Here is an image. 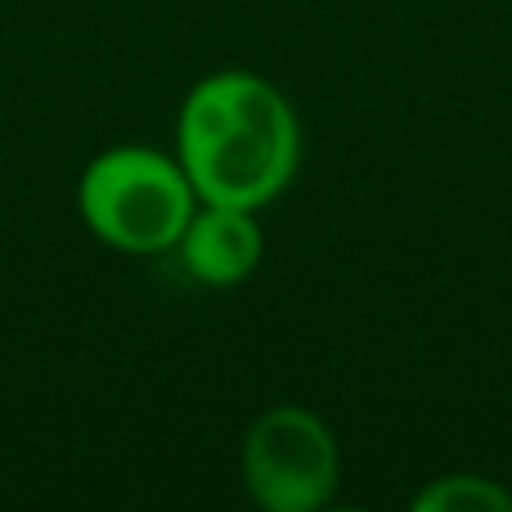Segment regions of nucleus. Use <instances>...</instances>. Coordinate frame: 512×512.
<instances>
[{
	"label": "nucleus",
	"instance_id": "2",
	"mask_svg": "<svg viewBox=\"0 0 512 512\" xmlns=\"http://www.w3.org/2000/svg\"><path fill=\"white\" fill-rule=\"evenodd\" d=\"M77 212L104 248L126 256L171 252L198 212L180 158L144 144H113L95 153L77 180Z\"/></svg>",
	"mask_w": 512,
	"mask_h": 512
},
{
	"label": "nucleus",
	"instance_id": "5",
	"mask_svg": "<svg viewBox=\"0 0 512 512\" xmlns=\"http://www.w3.org/2000/svg\"><path fill=\"white\" fill-rule=\"evenodd\" d=\"M414 512H512L508 486L477 472H450L414 495Z\"/></svg>",
	"mask_w": 512,
	"mask_h": 512
},
{
	"label": "nucleus",
	"instance_id": "1",
	"mask_svg": "<svg viewBox=\"0 0 512 512\" xmlns=\"http://www.w3.org/2000/svg\"><path fill=\"white\" fill-rule=\"evenodd\" d=\"M176 158L198 203L261 212L297 176L301 122L274 81L225 68L194 81L180 104Z\"/></svg>",
	"mask_w": 512,
	"mask_h": 512
},
{
	"label": "nucleus",
	"instance_id": "4",
	"mask_svg": "<svg viewBox=\"0 0 512 512\" xmlns=\"http://www.w3.org/2000/svg\"><path fill=\"white\" fill-rule=\"evenodd\" d=\"M185 270L207 288H234L261 265L265 239L256 212L248 207H221V203H198L194 221L185 225L176 243Z\"/></svg>",
	"mask_w": 512,
	"mask_h": 512
},
{
	"label": "nucleus",
	"instance_id": "3",
	"mask_svg": "<svg viewBox=\"0 0 512 512\" xmlns=\"http://www.w3.org/2000/svg\"><path fill=\"white\" fill-rule=\"evenodd\" d=\"M239 477L265 512H319L337 499L342 454L328 423L306 405H270L239 445Z\"/></svg>",
	"mask_w": 512,
	"mask_h": 512
}]
</instances>
